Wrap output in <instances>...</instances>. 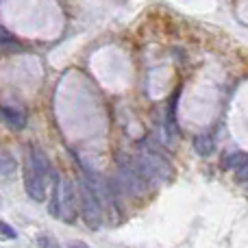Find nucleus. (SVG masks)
<instances>
[{
	"mask_svg": "<svg viewBox=\"0 0 248 248\" xmlns=\"http://www.w3.org/2000/svg\"><path fill=\"white\" fill-rule=\"evenodd\" d=\"M17 170V161L13 159V155L9 153H0V174L2 176H11Z\"/></svg>",
	"mask_w": 248,
	"mask_h": 248,
	"instance_id": "9d476101",
	"label": "nucleus"
},
{
	"mask_svg": "<svg viewBox=\"0 0 248 248\" xmlns=\"http://www.w3.org/2000/svg\"><path fill=\"white\" fill-rule=\"evenodd\" d=\"M244 161H246V153H242V150H231V153H227L222 157V168L224 170H235V168Z\"/></svg>",
	"mask_w": 248,
	"mask_h": 248,
	"instance_id": "1a4fd4ad",
	"label": "nucleus"
},
{
	"mask_svg": "<svg viewBox=\"0 0 248 248\" xmlns=\"http://www.w3.org/2000/svg\"><path fill=\"white\" fill-rule=\"evenodd\" d=\"M0 233H2L4 237H9V240H16V237H17L16 229H13V227H9V224H4L2 220H0Z\"/></svg>",
	"mask_w": 248,
	"mask_h": 248,
	"instance_id": "f8f14e48",
	"label": "nucleus"
},
{
	"mask_svg": "<svg viewBox=\"0 0 248 248\" xmlns=\"http://www.w3.org/2000/svg\"><path fill=\"white\" fill-rule=\"evenodd\" d=\"M235 170H237V181H240V183H246V161L240 163Z\"/></svg>",
	"mask_w": 248,
	"mask_h": 248,
	"instance_id": "ddd939ff",
	"label": "nucleus"
},
{
	"mask_svg": "<svg viewBox=\"0 0 248 248\" xmlns=\"http://www.w3.org/2000/svg\"><path fill=\"white\" fill-rule=\"evenodd\" d=\"M24 189L35 202H44L46 201V174L29 166V172L24 176Z\"/></svg>",
	"mask_w": 248,
	"mask_h": 248,
	"instance_id": "39448f33",
	"label": "nucleus"
},
{
	"mask_svg": "<svg viewBox=\"0 0 248 248\" xmlns=\"http://www.w3.org/2000/svg\"><path fill=\"white\" fill-rule=\"evenodd\" d=\"M216 144H214V137L211 135H198L196 140H194V150H196V155H201V157H209L211 153H214Z\"/></svg>",
	"mask_w": 248,
	"mask_h": 248,
	"instance_id": "6e6552de",
	"label": "nucleus"
},
{
	"mask_svg": "<svg viewBox=\"0 0 248 248\" xmlns=\"http://www.w3.org/2000/svg\"><path fill=\"white\" fill-rule=\"evenodd\" d=\"M78 198H81V214L90 229H98L103 220V205L96 187H92L87 181H78Z\"/></svg>",
	"mask_w": 248,
	"mask_h": 248,
	"instance_id": "7ed1b4c3",
	"label": "nucleus"
},
{
	"mask_svg": "<svg viewBox=\"0 0 248 248\" xmlns=\"http://www.w3.org/2000/svg\"><path fill=\"white\" fill-rule=\"evenodd\" d=\"M0 118L13 131H22L26 126V116L22 109L17 107H7V105H0Z\"/></svg>",
	"mask_w": 248,
	"mask_h": 248,
	"instance_id": "423d86ee",
	"label": "nucleus"
},
{
	"mask_svg": "<svg viewBox=\"0 0 248 248\" xmlns=\"http://www.w3.org/2000/svg\"><path fill=\"white\" fill-rule=\"evenodd\" d=\"M0 48H7V50L9 48H20V42L9 31H4L2 26H0Z\"/></svg>",
	"mask_w": 248,
	"mask_h": 248,
	"instance_id": "9b49d317",
	"label": "nucleus"
},
{
	"mask_svg": "<svg viewBox=\"0 0 248 248\" xmlns=\"http://www.w3.org/2000/svg\"><path fill=\"white\" fill-rule=\"evenodd\" d=\"M50 211L59 218H63L65 222H72L74 214H77V201H74V185L70 183V179L61 176L57 179L55 196H52Z\"/></svg>",
	"mask_w": 248,
	"mask_h": 248,
	"instance_id": "f03ea898",
	"label": "nucleus"
},
{
	"mask_svg": "<svg viewBox=\"0 0 248 248\" xmlns=\"http://www.w3.org/2000/svg\"><path fill=\"white\" fill-rule=\"evenodd\" d=\"M29 166L33 168V170H37V172H42V174H46V176H48V172H50V163H48V157L44 155L42 148H37V146H33V148H31V161H29Z\"/></svg>",
	"mask_w": 248,
	"mask_h": 248,
	"instance_id": "0eeeda50",
	"label": "nucleus"
},
{
	"mask_svg": "<svg viewBox=\"0 0 248 248\" xmlns=\"http://www.w3.org/2000/svg\"><path fill=\"white\" fill-rule=\"evenodd\" d=\"M120 185L131 196H144V194L148 192V181H146V176L141 174L135 163L126 161V159H122V163H120Z\"/></svg>",
	"mask_w": 248,
	"mask_h": 248,
	"instance_id": "20e7f679",
	"label": "nucleus"
},
{
	"mask_svg": "<svg viewBox=\"0 0 248 248\" xmlns=\"http://www.w3.org/2000/svg\"><path fill=\"white\" fill-rule=\"evenodd\" d=\"M135 166L140 168V172L146 176L148 183H157V181L166 183V181L174 179V168H172V163L168 161L163 155L153 153V150H144Z\"/></svg>",
	"mask_w": 248,
	"mask_h": 248,
	"instance_id": "f257e3e1",
	"label": "nucleus"
}]
</instances>
